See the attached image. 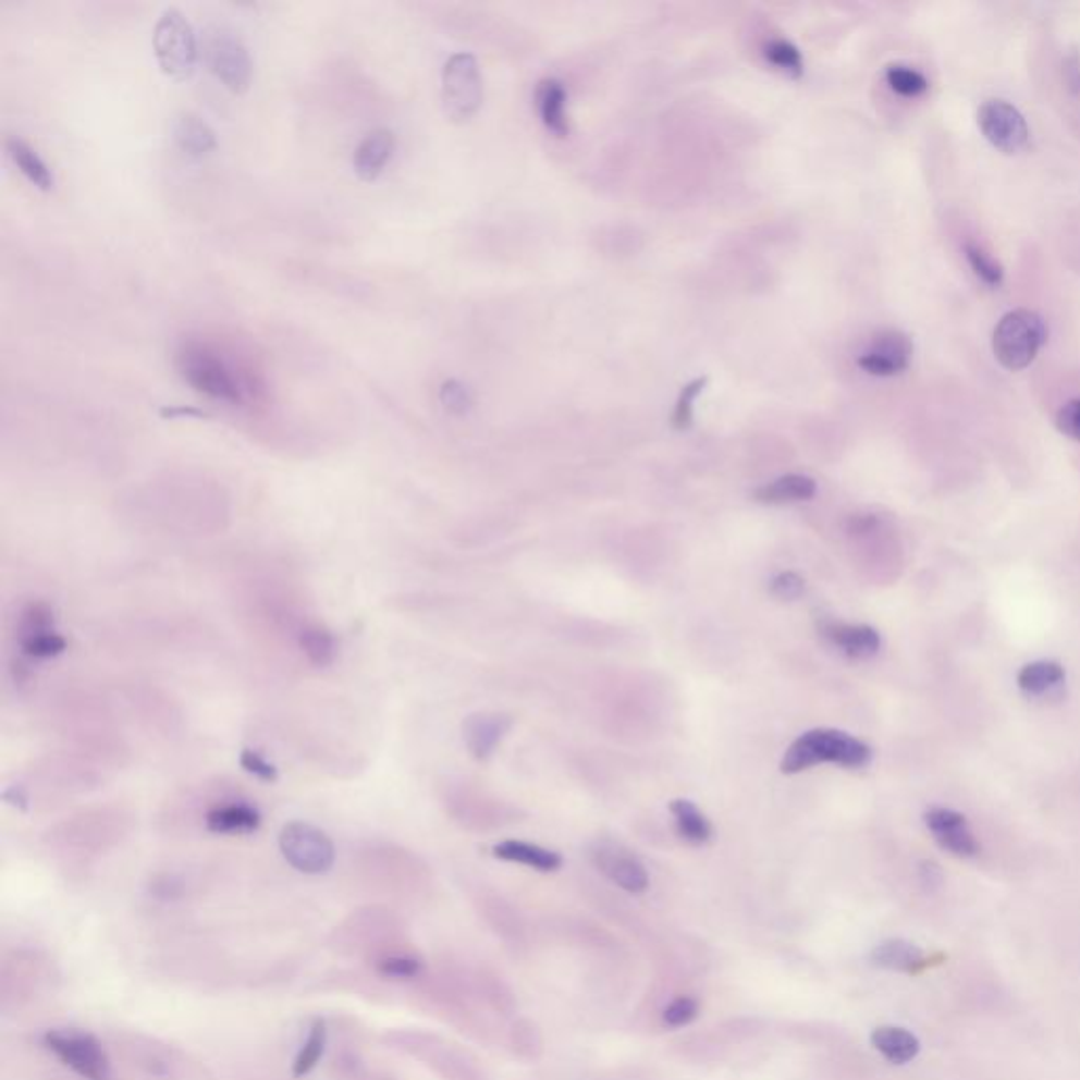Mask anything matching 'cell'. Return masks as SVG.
<instances>
[{"label":"cell","instance_id":"6da1fadb","mask_svg":"<svg viewBox=\"0 0 1080 1080\" xmlns=\"http://www.w3.org/2000/svg\"><path fill=\"white\" fill-rule=\"evenodd\" d=\"M872 762L868 742L836 728H812L791 742L781 760V773L798 775L819 764L863 769Z\"/></svg>","mask_w":1080,"mask_h":1080},{"label":"cell","instance_id":"7a4b0ae2","mask_svg":"<svg viewBox=\"0 0 1080 1080\" xmlns=\"http://www.w3.org/2000/svg\"><path fill=\"white\" fill-rule=\"evenodd\" d=\"M1046 342L1043 317L1028 308L1007 312L992 334V348L998 364L1007 370L1028 368Z\"/></svg>","mask_w":1080,"mask_h":1080},{"label":"cell","instance_id":"3957f363","mask_svg":"<svg viewBox=\"0 0 1080 1080\" xmlns=\"http://www.w3.org/2000/svg\"><path fill=\"white\" fill-rule=\"evenodd\" d=\"M152 47L161 72L175 83H184L197 68V36L182 11L168 9L159 17Z\"/></svg>","mask_w":1080,"mask_h":1080},{"label":"cell","instance_id":"277c9868","mask_svg":"<svg viewBox=\"0 0 1080 1080\" xmlns=\"http://www.w3.org/2000/svg\"><path fill=\"white\" fill-rule=\"evenodd\" d=\"M177 371L180 376L202 395L226 402L241 404L243 391L233 376V370L224 364L222 357L202 348L199 344H188L177 353Z\"/></svg>","mask_w":1080,"mask_h":1080},{"label":"cell","instance_id":"5b68a950","mask_svg":"<svg viewBox=\"0 0 1080 1080\" xmlns=\"http://www.w3.org/2000/svg\"><path fill=\"white\" fill-rule=\"evenodd\" d=\"M42 1045L51 1051L66 1068L85 1080H110L112 1066L100 1041L74 1028H56L45 1032Z\"/></svg>","mask_w":1080,"mask_h":1080},{"label":"cell","instance_id":"8992f818","mask_svg":"<svg viewBox=\"0 0 1080 1080\" xmlns=\"http://www.w3.org/2000/svg\"><path fill=\"white\" fill-rule=\"evenodd\" d=\"M443 110L454 123H465L477 114L483 101V83L479 64L471 53H454L441 76Z\"/></svg>","mask_w":1080,"mask_h":1080},{"label":"cell","instance_id":"52a82bcc","mask_svg":"<svg viewBox=\"0 0 1080 1080\" xmlns=\"http://www.w3.org/2000/svg\"><path fill=\"white\" fill-rule=\"evenodd\" d=\"M279 848L294 870L310 876L330 872L336 861V848L330 836L304 821H292L281 830Z\"/></svg>","mask_w":1080,"mask_h":1080},{"label":"cell","instance_id":"ba28073f","mask_svg":"<svg viewBox=\"0 0 1080 1080\" xmlns=\"http://www.w3.org/2000/svg\"><path fill=\"white\" fill-rule=\"evenodd\" d=\"M207 62L216 78L235 96L247 94L251 85V58L247 47L233 34H216L207 47Z\"/></svg>","mask_w":1080,"mask_h":1080},{"label":"cell","instance_id":"9c48e42d","mask_svg":"<svg viewBox=\"0 0 1080 1080\" xmlns=\"http://www.w3.org/2000/svg\"><path fill=\"white\" fill-rule=\"evenodd\" d=\"M978 123L985 139L1007 155L1019 152L1030 139V130L1023 114L1009 101H985L979 108Z\"/></svg>","mask_w":1080,"mask_h":1080},{"label":"cell","instance_id":"30bf717a","mask_svg":"<svg viewBox=\"0 0 1080 1080\" xmlns=\"http://www.w3.org/2000/svg\"><path fill=\"white\" fill-rule=\"evenodd\" d=\"M591 861L610 882L627 893L640 895L650 884L643 863L623 844L610 840L596 844L591 848Z\"/></svg>","mask_w":1080,"mask_h":1080},{"label":"cell","instance_id":"8fae6325","mask_svg":"<svg viewBox=\"0 0 1080 1080\" xmlns=\"http://www.w3.org/2000/svg\"><path fill=\"white\" fill-rule=\"evenodd\" d=\"M911 353L910 336L888 330L877 334L870 348L857 357V366L872 376H897L910 368Z\"/></svg>","mask_w":1080,"mask_h":1080},{"label":"cell","instance_id":"7c38bea8","mask_svg":"<svg viewBox=\"0 0 1080 1080\" xmlns=\"http://www.w3.org/2000/svg\"><path fill=\"white\" fill-rule=\"evenodd\" d=\"M924 823L933 834L935 843L947 852L962 859L978 857L981 846L975 840L965 814L952 809H931L924 814Z\"/></svg>","mask_w":1080,"mask_h":1080},{"label":"cell","instance_id":"4fadbf2b","mask_svg":"<svg viewBox=\"0 0 1080 1080\" xmlns=\"http://www.w3.org/2000/svg\"><path fill=\"white\" fill-rule=\"evenodd\" d=\"M944 960V954L926 956L918 945L906 940H886L877 944L870 954V962L877 969L906 973V975H920L933 965H940Z\"/></svg>","mask_w":1080,"mask_h":1080},{"label":"cell","instance_id":"5bb4252c","mask_svg":"<svg viewBox=\"0 0 1080 1080\" xmlns=\"http://www.w3.org/2000/svg\"><path fill=\"white\" fill-rule=\"evenodd\" d=\"M819 631L848 659H870L880 650V634L870 625L821 621Z\"/></svg>","mask_w":1080,"mask_h":1080},{"label":"cell","instance_id":"9a60e30c","mask_svg":"<svg viewBox=\"0 0 1080 1080\" xmlns=\"http://www.w3.org/2000/svg\"><path fill=\"white\" fill-rule=\"evenodd\" d=\"M511 724L513 722L505 713L483 711V713L469 715L465 726H463V733H465V742H467L472 758H477V760L490 758L494 753L496 745L505 739Z\"/></svg>","mask_w":1080,"mask_h":1080},{"label":"cell","instance_id":"2e32d148","mask_svg":"<svg viewBox=\"0 0 1080 1080\" xmlns=\"http://www.w3.org/2000/svg\"><path fill=\"white\" fill-rule=\"evenodd\" d=\"M397 920L384 910H364L355 913L344 926H340V937L346 944H355L357 949H370L386 937L395 935ZM378 947V945H376Z\"/></svg>","mask_w":1080,"mask_h":1080},{"label":"cell","instance_id":"e0dca14e","mask_svg":"<svg viewBox=\"0 0 1080 1080\" xmlns=\"http://www.w3.org/2000/svg\"><path fill=\"white\" fill-rule=\"evenodd\" d=\"M395 135L389 130H373L366 135L353 155V169L364 182H376L395 152Z\"/></svg>","mask_w":1080,"mask_h":1080},{"label":"cell","instance_id":"ac0fdd59","mask_svg":"<svg viewBox=\"0 0 1080 1080\" xmlns=\"http://www.w3.org/2000/svg\"><path fill=\"white\" fill-rule=\"evenodd\" d=\"M262 817L247 802H226V805H216L213 809L207 810L205 814V827L211 834L220 836H236V834H251L260 827Z\"/></svg>","mask_w":1080,"mask_h":1080},{"label":"cell","instance_id":"d6986e66","mask_svg":"<svg viewBox=\"0 0 1080 1080\" xmlns=\"http://www.w3.org/2000/svg\"><path fill=\"white\" fill-rule=\"evenodd\" d=\"M817 494V483L809 475L789 472L760 486L753 492V501L762 505H791L810 501Z\"/></svg>","mask_w":1080,"mask_h":1080},{"label":"cell","instance_id":"ffe728a7","mask_svg":"<svg viewBox=\"0 0 1080 1080\" xmlns=\"http://www.w3.org/2000/svg\"><path fill=\"white\" fill-rule=\"evenodd\" d=\"M492 855L501 861L508 863H519L539 872H557L564 863L562 855L549 848H542L539 844L521 843V840H505L492 848Z\"/></svg>","mask_w":1080,"mask_h":1080},{"label":"cell","instance_id":"44dd1931","mask_svg":"<svg viewBox=\"0 0 1080 1080\" xmlns=\"http://www.w3.org/2000/svg\"><path fill=\"white\" fill-rule=\"evenodd\" d=\"M173 139H175L177 148L193 159H202L218 148L216 132L202 121L201 116L191 114V112L180 114L175 119Z\"/></svg>","mask_w":1080,"mask_h":1080},{"label":"cell","instance_id":"7402d4cb","mask_svg":"<svg viewBox=\"0 0 1080 1080\" xmlns=\"http://www.w3.org/2000/svg\"><path fill=\"white\" fill-rule=\"evenodd\" d=\"M872 1046L893 1066H906L920 1053V1041L901 1026H880L872 1036Z\"/></svg>","mask_w":1080,"mask_h":1080},{"label":"cell","instance_id":"603a6c76","mask_svg":"<svg viewBox=\"0 0 1080 1080\" xmlns=\"http://www.w3.org/2000/svg\"><path fill=\"white\" fill-rule=\"evenodd\" d=\"M537 106H539L542 125L557 137H566L570 132L566 116V89L557 78H544L537 87Z\"/></svg>","mask_w":1080,"mask_h":1080},{"label":"cell","instance_id":"cb8c5ba5","mask_svg":"<svg viewBox=\"0 0 1080 1080\" xmlns=\"http://www.w3.org/2000/svg\"><path fill=\"white\" fill-rule=\"evenodd\" d=\"M7 152L13 161V165L22 171V175L42 193H49L56 184L53 171L40 159V155L34 150L33 146L20 137H9L7 139Z\"/></svg>","mask_w":1080,"mask_h":1080},{"label":"cell","instance_id":"d4e9b609","mask_svg":"<svg viewBox=\"0 0 1080 1080\" xmlns=\"http://www.w3.org/2000/svg\"><path fill=\"white\" fill-rule=\"evenodd\" d=\"M670 810L674 814L675 832L682 840L688 844H705L711 840L713 830L708 817L697 809L695 802L690 800H674L670 805Z\"/></svg>","mask_w":1080,"mask_h":1080},{"label":"cell","instance_id":"484cf974","mask_svg":"<svg viewBox=\"0 0 1080 1080\" xmlns=\"http://www.w3.org/2000/svg\"><path fill=\"white\" fill-rule=\"evenodd\" d=\"M1066 679V672L1059 663L1053 661H1036L1026 665L1017 674V686L1030 697H1043L1046 692L1059 688Z\"/></svg>","mask_w":1080,"mask_h":1080},{"label":"cell","instance_id":"4316f807","mask_svg":"<svg viewBox=\"0 0 1080 1080\" xmlns=\"http://www.w3.org/2000/svg\"><path fill=\"white\" fill-rule=\"evenodd\" d=\"M298 646L303 650L306 661L315 667H328L336 659V640L332 631H328L323 625L310 623L304 625L298 634Z\"/></svg>","mask_w":1080,"mask_h":1080},{"label":"cell","instance_id":"83f0119b","mask_svg":"<svg viewBox=\"0 0 1080 1080\" xmlns=\"http://www.w3.org/2000/svg\"><path fill=\"white\" fill-rule=\"evenodd\" d=\"M326 1045H328V1026L319 1017V1019H315L310 1023L303 1046L296 1053V1059H294V1066H292L294 1079H303V1077L310 1075L317 1068V1064H319V1059H321V1055L326 1051Z\"/></svg>","mask_w":1080,"mask_h":1080},{"label":"cell","instance_id":"f1b7e54d","mask_svg":"<svg viewBox=\"0 0 1080 1080\" xmlns=\"http://www.w3.org/2000/svg\"><path fill=\"white\" fill-rule=\"evenodd\" d=\"M373 967L382 978L414 979L422 973V960L414 954L391 949L373 958Z\"/></svg>","mask_w":1080,"mask_h":1080},{"label":"cell","instance_id":"f546056e","mask_svg":"<svg viewBox=\"0 0 1080 1080\" xmlns=\"http://www.w3.org/2000/svg\"><path fill=\"white\" fill-rule=\"evenodd\" d=\"M965 258L969 262L971 270L978 274V279H981L987 287H998L1003 283V277H1005V270L1001 267L998 260H994L981 245L973 243V241H967L965 247Z\"/></svg>","mask_w":1080,"mask_h":1080},{"label":"cell","instance_id":"4dcf8cb0","mask_svg":"<svg viewBox=\"0 0 1080 1080\" xmlns=\"http://www.w3.org/2000/svg\"><path fill=\"white\" fill-rule=\"evenodd\" d=\"M764 58L769 64H773L781 72H787L789 76H800L805 70V60H802L800 49L785 38L769 40L764 47Z\"/></svg>","mask_w":1080,"mask_h":1080},{"label":"cell","instance_id":"1f68e13d","mask_svg":"<svg viewBox=\"0 0 1080 1080\" xmlns=\"http://www.w3.org/2000/svg\"><path fill=\"white\" fill-rule=\"evenodd\" d=\"M886 83L895 94L906 98H916L929 89V81L922 72L901 64L886 68Z\"/></svg>","mask_w":1080,"mask_h":1080},{"label":"cell","instance_id":"d6a6232c","mask_svg":"<svg viewBox=\"0 0 1080 1080\" xmlns=\"http://www.w3.org/2000/svg\"><path fill=\"white\" fill-rule=\"evenodd\" d=\"M705 384H708V378L703 376V378H695L692 382H688L682 389V393L677 397V404H675L674 418H672L675 429H688L690 427L692 412H695V402L703 393Z\"/></svg>","mask_w":1080,"mask_h":1080},{"label":"cell","instance_id":"836d02e7","mask_svg":"<svg viewBox=\"0 0 1080 1080\" xmlns=\"http://www.w3.org/2000/svg\"><path fill=\"white\" fill-rule=\"evenodd\" d=\"M439 402L441 405L450 412V414H456V416H463L467 414L472 407V397L469 393V389L458 382V380H445L439 389Z\"/></svg>","mask_w":1080,"mask_h":1080},{"label":"cell","instance_id":"e575fe53","mask_svg":"<svg viewBox=\"0 0 1080 1080\" xmlns=\"http://www.w3.org/2000/svg\"><path fill=\"white\" fill-rule=\"evenodd\" d=\"M699 1015V1001L692 998V996H677L675 1001H672L665 1011H663V1021L670 1026V1028H684L688 1023H692Z\"/></svg>","mask_w":1080,"mask_h":1080},{"label":"cell","instance_id":"d590c367","mask_svg":"<svg viewBox=\"0 0 1080 1080\" xmlns=\"http://www.w3.org/2000/svg\"><path fill=\"white\" fill-rule=\"evenodd\" d=\"M20 648L30 659H53V656H60L66 650L68 643L58 631H53V634H47V636H40V638L26 641Z\"/></svg>","mask_w":1080,"mask_h":1080},{"label":"cell","instance_id":"8d00e7d4","mask_svg":"<svg viewBox=\"0 0 1080 1080\" xmlns=\"http://www.w3.org/2000/svg\"><path fill=\"white\" fill-rule=\"evenodd\" d=\"M238 762H241V766H243L245 773L258 776L260 781L274 783L279 778V773H277L274 764H270L269 760L260 751H256V749H243Z\"/></svg>","mask_w":1080,"mask_h":1080},{"label":"cell","instance_id":"74e56055","mask_svg":"<svg viewBox=\"0 0 1080 1080\" xmlns=\"http://www.w3.org/2000/svg\"><path fill=\"white\" fill-rule=\"evenodd\" d=\"M771 593L778 600H798L805 593V578L796 573L776 574L771 580Z\"/></svg>","mask_w":1080,"mask_h":1080},{"label":"cell","instance_id":"f35d334b","mask_svg":"<svg viewBox=\"0 0 1080 1080\" xmlns=\"http://www.w3.org/2000/svg\"><path fill=\"white\" fill-rule=\"evenodd\" d=\"M1057 429L1068 438L1080 441V400H1072L1057 412Z\"/></svg>","mask_w":1080,"mask_h":1080},{"label":"cell","instance_id":"ab89813d","mask_svg":"<svg viewBox=\"0 0 1080 1080\" xmlns=\"http://www.w3.org/2000/svg\"><path fill=\"white\" fill-rule=\"evenodd\" d=\"M161 416H163V418H177V416H191V418H201V420L202 418H211V416H209L207 412H202V409H195V407H173V405H169V407H163V409H161Z\"/></svg>","mask_w":1080,"mask_h":1080}]
</instances>
